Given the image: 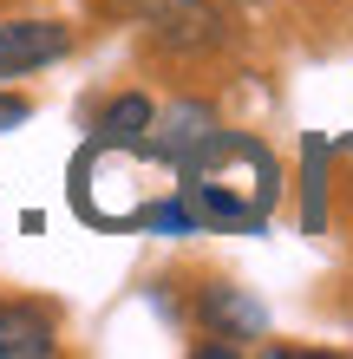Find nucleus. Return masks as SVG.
I'll list each match as a JSON object with an SVG mask.
<instances>
[{
    "mask_svg": "<svg viewBox=\"0 0 353 359\" xmlns=\"http://www.w3.org/2000/svg\"><path fill=\"white\" fill-rule=\"evenodd\" d=\"M171 183L190 203L203 236H262L268 216L281 209V189H288L281 157L255 131H229V124H216L190 157H177Z\"/></svg>",
    "mask_w": 353,
    "mask_h": 359,
    "instance_id": "nucleus-1",
    "label": "nucleus"
},
{
    "mask_svg": "<svg viewBox=\"0 0 353 359\" xmlns=\"http://www.w3.org/2000/svg\"><path fill=\"white\" fill-rule=\"evenodd\" d=\"M164 189H171V163H164L151 144H105L92 137L86 151L72 157V216L86 229H112V236H124V229L144 222V209H151Z\"/></svg>",
    "mask_w": 353,
    "mask_h": 359,
    "instance_id": "nucleus-2",
    "label": "nucleus"
},
{
    "mask_svg": "<svg viewBox=\"0 0 353 359\" xmlns=\"http://www.w3.org/2000/svg\"><path fill=\"white\" fill-rule=\"evenodd\" d=\"M242 39V13L229 0H144V53L171 72H203L229 59Z\"/></svg>",
    "mask_w": 353,
    "mask_h": 359,
    "instance_id": "nucleus-3",
    "label": "nucleus"
},
{
    "mask_svg": "<svg viewBox=\"0 0 353 359\" xmlns=\"http://www.w3.org/2000/svg\"><path fill=\"white\" fill-rule=\"evenodd\" d=\"M72 46H79V27H72V20H53V13H7V20H0V86L59 66Z\"/></svg>",
    "mask_w": 353,
    "mask_h": 359,
    "instance_id": "nucleus-4",
    "label": "nucleus"
},
{
    "mask_svg": "<svg viewBox=\"0 0 353 359\" xmlns=\"http://www.w3.org/2000/svg\"><path fill=\"white\" fill-rule=\"evenodd\" d=\"M190 320H197L203 340H229V346H242V359H248V346L268 333V307L255 301V287L197 281V294H190Z\"/></svg>",
    "mask_w": 353,
    "mask_h": 359,
    "instance_id": "nucleus-5",
    "label": "nucleus"
},
{
    "mask_svg": "<svg viewBox=\"0 0 353 359\" xmlns=\"http://www.w3.org/2000/svg\"><path fill=\"white\" fill-rule=\"evenodd\" d=\"M59 307L39 294H0V359H53Z\"/></svg>",
    "mask_w": 353,
    "mask_h": 359,
    "instance_id": "nucleus-6",
    "label": "nucleus"
},
{
    "mask_svg": "<svg viewBox=\"0 0 353 359\" xmlns=\"http://www.w3.org/2000/svg\"><path fill=\"white\" fill-rule=\"evenodd\" d=\"M216 124H222L216 98L183 92V98H171V104H157V118H151V151H157L164 163H177V157H190L197 144L216 131Z\"/></svg>",
    "mask_w": 353,
    "mask_h": 359,
    "instance_id": "nucleus-7",
    "label": "nucleus"
},
{
    "mask_svg": "<svg viewBox=\"0 0 353 359\" xmlns=\"http://www.w3.org/2000/svg\"><path fill=\"white\" fill-rule=\"evenodd\" d=\"M151 118H157V98L144 86H124V92H112L105 104H98L92 137H105V144H151Z\"/></svg>",
    "mask_w": 353,
    "mask_h": 359,
    "instance_id": "nucleus-8",
    "label": "nucleus"
},
{
    "mask_svg": "<svg viewBox=\"0 0 353 359\" xmlns=\"http://www.w3.org/2000/svg\"><path fill=\"white\" fill-rule=\"evenodd\" d=\"M27 118H33V98H27V92H13V86H0V137L20 131Z\"/></svg>",
    "mask_w": 353,
    "mask_h": 359,
    "instance_id": "nucleus-9",
    "label": "nucleus"
},
{
    "mask_svg": "<svg viewBox=\"0 0 353 359\" xmlns=\"http://www.w3.org/2000/svg\"><path fill=\"white\" fill-rule=\"evenodd\" d=\"M347 151H353V144H347Z\"/></svg>",
    "mask_w": 353,
    "mask_h": 359,
    "instance_id": "nucleus-10",
    "label": "nucleus"
}]
</instances>
